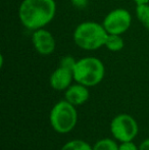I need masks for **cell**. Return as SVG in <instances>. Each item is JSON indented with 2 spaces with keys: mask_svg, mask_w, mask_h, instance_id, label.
<instances>
[{
  "mask_svg": "<svg viewBox=\"0 0 149 150\" xmlns=\"http://www.w3.org/2000/svg\"><path fill=\"white\" fill-rule=\"evenodd\" d=\"M136 3V5H139V4H147L149 3V0H133Z\"/></svg>",
  "mask_w": 149,
  "mask_h": 150,
  "instance_id": "18",
  "label": "cell"
},
{
  "mask_svg": "<svg viewBox=\"0 0 149 150\" xmlns=\"http://www.w3.org/2000/svg\"><path fill=\"white\" fill-rule=\"evenodd\" d=\"M73 6H75L78 9H84L89 4V0H71Z\"/></svg>",
  "mask_w": 149,
  "mask_h": 150,
  "instance_id": "15",
  "label": "cell"
},
{
  "mask_svg": "<svg viewBox=\"0 0 149 150\" xmlns=\"http://www.w3.org/2000/svg\"><path fill=\"white\" fill-rule=\"evenodd\" d=\"M56 14L55 0H23L18 18L26 29L36 31L45 28Z\"/></svg>",
  "mask_w": 149,
  "mask_h": 150,
  "instance_id": "1",
  "label": "cell"
},
{
  "mask_svg": "<svg viewBox=\"0 0 149 150\" xmlns=\"http://www.w3.org/2000/svg\"><path fill=\"white\" fill-rule=\"evenodd\" d=\"M108 33L103 25L96 22H83L76 27L73 38L78 47L93 51L105 45Z\"/></svg>",
  "mask_w": 149,
  "mask_h": 150,
  "instance_id": "2",
  "label": "cell"
},
{
  "mask_svg": "<svg viewBox=\"0 0 149 150\" xmlns=\"http://www.w3.org/2000/svg\"><path fill=\"white\" fill-rule=\"evenodd\" d=\"M119 150H139V147L133 141H127L121 142V144L119 145Z\"/></svg>",
  "mask_w": 149,
  "mask_h": 150,
  "instance_id": "14",
  "label": "cell"
},
{
  "mask_svg": "<svg viewBox=\"0 0 149 150\" xmlns=\"http://www.w3.org/2000/svg\"><path fill=\"white\" fill-rule=\"evenodd\" d=\"M105 46L109 51L112 52H119L125 46V42L121 37V35H113V34H108L107 39L105 42Z\"/></svg>",
  "mask_w": 149,
  "mask_h": 150,
  "instance_id": "10",
  "label": "cell"
},
{
  "mask_svg": "<svg viewBox=\"0 0 149 150\" xmlns=\"http://www.w3.org/2000/svg\"><path fill=\"white\" fill-rule=\"evenodd\" d=\"M74 80V71L64 67H58L49 78L51 87L56 91H66L72 85Z\"/></svg>",
  "mask_w": 149,
  "mask_h": 150,
  "instance_id": "8",
  "label": "cell"
},
{
  "mask_svg": "<svg viewBox=\"0 0 149 150\" xmlns=\"http://www.w3.org/2000/svg\"><path fill=\"white\" fill-rule=\"evenodd\" d=\"M112 135L119 142L133 141L139 132V127L133 117L126 113L117 115L110 122Z\"/></svg>",
  "mask_w": 149,
  "mask_h": 150,
  "instance_id": "5",
  "label": "cell"
},
{
  "mask_svg": "<svg viewBox=\"0 0 149 150\" xmlns=\"http://www.w3.org/2000/svg\"><path fill=\"white\" fill-rule=\"evenodd\" d=\"M60 150H77V140H72L66 142Z\"/></svg>",
  "mask_w": 149,
  "mask_h": 150,
  "instance_id": "16",
  "label": "cell"
},
{
  "mask_svg": "<svg viewBox=\"0 0 149 150\" xmlns=\"http://www.w3.org/2000/svg\"><path fill=\"white\" fill-rule=\"evenodd\" d=\"M139 150H149V139H145L139 145Z\"/></svg>",
  "mask_w": 149,
  "mask_h": 150,
  "instance_id": "17",
  "label": "cell"
},
{
  "mask_svg": "<svg viewBox=\"0 0 149 150\" xmlns=\"http://www.w3.org/2000/svg\"><path fill=\"white\" fill-rule=\"evenodd\" d=\"M32 43L36 51L41 55H49L56 48V41L51 33L45 28L33 31Z\"/></svg>",
  "mask_w": 149,
  "mask_h": 150,
  "instance_id": "7",
  "label": "cell"
},
{
  "mask_svg": "<svg viewBox=\"0 0 149 150\" xmlns=\"http://www.w3.org/2000/svg\"><path fill=\"white\" fill-rule=\"evenodd\" d=\"M136 16L142 24H145L149 20V3L136 5Z\"/></svg>",
  "mask_w": 149,
  "mask_h": 150,
  "instance_id": "12",
  "label": "cell"
},
{
  "mask_svg": "<svg viewBox=\"0 0 149 150\" xmlns=\"http://www.w3.org/2000/svg\"><path fill=\"white\" fill-rule=\"evenodd\" d=\"M88 88L89 87L76 82V84H72L64 91V99L75 106L84 104L86 101H88L90 97V92Z\"/></svg>",
  "mask_w": 149,
  "mask_h": 150,
  "instance_id": "9",
  "label": "cell"
},
{
  "mask_svg": "<svg viewBox=\"0 0 149 150\" xmlns=\"http://www.w3.org/2000/svg\"><path fill=\"white\" fill-rule=\"evenodd\" d=\"M76 62H77V59H75V57H73V56H71V55H66V56H64V57L60 59L59 65L60 67H66V69L74 71Z\"/></svg>",
  "mask_w": 149,
  "mask_h": 150,
  "instance_id": "13",
  "label": "cell"
},
{
  "mask_svg": "<svg viewBox=\"0 0 149 150\" xmlns=\"http://www.w3.org/2000/svg\"><path fill=\"white\" fill-rule=\"evenodd\" d=\"M74 80L87 87H94L103 80L105 67L94 56H86L77 60L74 67Z\"/></svg>",
  "mask_w": 149,
  "mask_h": 150,
  "instance_id": "3",
  "label": "cell"
},
{
  "mask_svg": "<svg viewBox=\"0 0 149 150\" xmlns=\"http://www.w3.org/2000/svg\"><path fill=\"white\" fill-rule=\"evenodd\" d=\"M102 25L108 34L123 35L131 27L132 16L125 8H115L106 14Z\"/></svg>",
  "mask_w": 149,
  "mask_h": 150,
  "instance_id": "6",
  "label": "cell"
},
{
  "mask_svg": "<svg viewBox=\"0 0 149 150\" xmlns=\"http://www.w3.org/2000/svg\"><path fill=\"white\" fill-rule=\"evenodd\" d=\"M143 26H144V27H145V28H146V29H147V30L149 31V20L147 21V22H146V23H145V24H143Z\"/></svg>",
  "mask_w": 149,
  "mask_h": 150,
  "instance_id": "19",
  "label": "cell"
},
{
  "mask_svg": "<svg viewBox=\"0 0 149 150\" xmlns=\"http://www.w3.org/2000/svg\"><path fill=\"white\" fill-rule=\"evenodd\" d=\"M93 150H119V145L112 139L104 138L93 145Z\"/></svg>",
  "mask_w": 149,
  "mask_h": 150,
  "instance_id": "11",
  "label": "cell"
},
{
  "mask_svg": "<svg viewBox=\"0 0 149 150\" xmlns=\"http://www.w3.org/2000/svg\"><path fill=\"white\" fill-rule=\"evenodd\" d=\"M49 120L51 127L59 134H66L75 129L78 122L76 106L68 101L61 100L57 102L50 111Z\"/></svg>",
  "mask_w": 149,
  "mask_h": 150,
  "instance_id": "4",
  "label": "cell"
}]
</instances>
